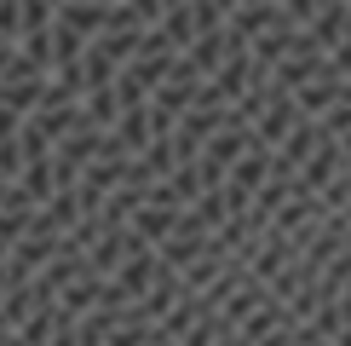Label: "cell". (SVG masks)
Wrapping results in <instances>:
<instances>
[{"mask_svg":"<svg viewBox=\"0 0 351 346\" xmlns=\"http://www.w3.org/2000/svg\"><path fill=\"white\" fill-rule=\"evenodd\" d=\"M0 346H351V0H0Z\"/></svg>","mask_w":351,"mask_h":346,"instance_id":"1","label":"cell"}]
</instances>
